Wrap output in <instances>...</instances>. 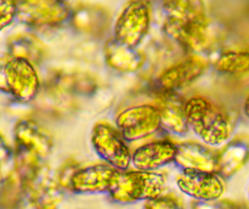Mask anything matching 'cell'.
Here are the masks:
<instances>
[{
	"instance_id": "cell-3",
	"label": "cell",
	"mask_w": 249,
	"mask_h": 209,
	"mask_svg": "<svg viewBox=\"0 0 249 209\" xmlns=\"http://www.w3.org/2000/svg\"><path fill=\"white\" fill-rule=\"evenodd\" d=\"M165 176L157 172L124 170L119 172L109 190V196L118 203L151 201L162 196Z\"/></svg>"
},
{
	"instance_id": "cell-20",
	"label": "cell",
	"mask_w": 249,
	"mask_h": 209,
	"mask_svg": "<svg viewBox=\"0 0 249 209\" xmlns=\"http://www.w3.org/2000/svg\"><path fill=\"white\" fill-rule=\"evenodd\" d=\"M214 68L221 74L241 75L249 73L248 51H228L216 58Z\"/></svg>"
},
{
	"instance_id": "cell-7",
	"label": "cell",
	"mask_w": 249,
	"mask_h": 209,
	"mask_svg": "<svg viewBox=\"0 0 249 209\" xmlns=\"http://www.w3.org/2000/svg\"><path fill=\"white\" fill-rule=\"evenodd\" d=\"M116 128L125 141H136L153 135L160 128V118L153 104L129 107L117 116Z\"/></svg>"
},
{
	"instance_id": "cell-23",
	"label": "cell",
	"mask_w": 249,
	"mask_h": 209,
	"mask_svg": "<svg viewBox=\"0 0 249 209\" xmlns=\"http://www.w3.org/2000/svg\"><path fill=\"white\" fill-rule=\"evenodd\" d=\"M195 209H240L237 204L229 201H213V202H199L195 206Z\"/></svg>"
},
{
	"instance_id": "cell-24",
	"label": "cell",
	"mask_w": 249,
	"mask_h": 209,
	"mask_svg": "<svg viewBox=\"0 0 249 209\" xmlns=\"http://www.w3.org/2000/svg\"><path fill=\"white\" fill-rule=\"evenodd\" d=\"M10 155H11L10 147L7 146V143L5 142L4 138L0 135V165L4 164V163L9 159Z\"/></svg>"
},
{
	"instance_id": "cell-26",
	"label": "cell",
	"mask_w": 249,
	"mask_h": 209,
	"mask_svg": "<svg viewBox=\"0 0 249 209\" xmlns=\"http://www.w3.org/2000/svg\"><path fill=\"white\" fill-rule=\"evenodd\" d=\"M243 112H245L246 116L249 118V96L246 99L245 104H243Z\"/></svg>"
},
{
	"instance_id": "cell-8",
	"label": "cell",
	"mask_w": 249,
	"mask_h": 209,
	"mask_svg": "<svg viewBox=\"0 0 249 209\" xmlns=\"http://www.w3.org/2000/svg\"><path fill=\"white\" fill-rule=\"evenodd\" d=\"M5 77L9 95L19 102H31L40 87L38 73L31 62L22 58H7Z\"/></svg>"
},
{
	"instance_id": "cell-11",
	"label": "cell",
	"mask_w": 249,
	"mask_h": 209,
	"mask_svg": "<svg viewBox=\"0 0 249 209\" xmlns=\"http://www.w3.org/2000/svg\"><path fill=\"white\" fill-rule=\"evenodd\" d=\"M207 68L208 62L204 58L196 55L190 56L163 70L157 83L162 91L177 92V90L189 87L202 77Z\"/></svg>"
},
{
	"instance_id": "cell-15",
	"label": "cell",
	"mask_w": 249,
	"mask_h": 209,
	"mask_svg": "<svg viewBox=\"0 0 249 209\" xmlns=\"http://www.w3.org/2000/svg\"><path fill=\"white\" fill-rule=\"evenodd\" d=\"M153 106L160 113L162 128L177 135H184L189 131L185 117V102L177 92L162 91Z\"/></svg>"
},
{
	"instance_id": "cell-18",
	"label": "cell",
	"mask_w": 249,
	"mask_h": 209,
	"mask_svg": "<svg viewBox=\"0 0 249 209\" xmlns=\"http://www.w3.org/2000/svg\"><path fill=\"white\" fill-rule=\"evenodd\" d=\"M9 58H22L32 65H38L45 58V45L36 36L28 34H19L12 36L7 43Z\"/></svg>"
},
{
	"instance_id": "cell-5",
	"label": "cell",
	"mask_w": 249,
	"mask_h": 209,
	"mask_svg": "<svg viewBox=\"0 0 249 209\" xmlns=\"http://www.w3.org/2000/svg\"><path fill=\"white\" fill-rule=\"evenodd\" d=\"M151 24V9L147 1H130L122 11L114 26V39L136 49L145 39Z\"/></svg>"
},
{
	"instance_id": "cell-21",
	"label": "cell",
	"mask_w": 249,
	"mask_h": 209,
	"mask_svg": "<svg viewBox=\"0 0 249 209\" xmlns=\"http://www.w3.org/2000/svg\"><path fill=\"white\" fill-rule=\"evenodd\" d=\"M17 17L16 1H0V32L10 26Z\"/></svg>"
},
{
	"instance_id": "cell-19",
	"label": "cell",
	"mask_w": 249,
	"mask_h": 209,
	"mask_svg": "<svg viewBox=\"0 0 249 209\" xmlns=\"http://www.w3.org/2000/svg\"><path fill=\"white\" fill-rule=\"evenodd\" d=\"M40 172L29 182L31 201L36 209H57L61 201L58 185L50 177L40 176Z\"/></svg>"
},
{
	"instance_id": "cell-2",
	"label": "cell",
	"mask_w": 249,
	"mask_h": 209,
	"mask_svg": "<svg viewBox=\"0 0 249 209\" xmlns=\"http://www.w3.org/2000/svg\"><path fill=\"white\" fill-rule=\"evenodd\" d=\"M185 117L189 129L207 146L224 145L232 131L228 114L202 96L191 97L185 102Z\"/></svg>"
},
{
	"instance_id": "cell-25",
	"label": "cell",
	"mask_w": 249,
	"mask_h": 209,
	"mask_svg": "<svg viewBox=\"0 0 249 209\" xmlns=\"http://www.w3.org/2000/svg\"><path fill=\"white\" fill-rule=\"evenodd\" d=\"M0 92L9 95L6 87V77H5V62H0Z\"/></svg>"
},
{
	"instance_id": "cell-10",
	"label": "cell",
	"mask_w": 249,
	"mask_h": 209,
	"mask_svg": "<svg viewBox=\"0 0 249 209\" xmlns=\"http://www.w3.org/2000/svg\"><path fill=\"white\" fill-rule=\"evenodd\" d=\"M119 170L108 164H91L78 168L71 176L68 189L75 193H105L109 192Z\"/></svg>"
},
{
	"instance_id": "cell-12",
	"label": "cell",
	"mask_w": 249,
	"mask_h": 209,
	"mask_svg": "<svg viewBox=\"0 0 249 209\" xmlns=\"http://www.w3.org/2000/svg\"><path fill=\"white\" fill-rule=\"evenodd\" d=\"M17 150L28 152L38 159L46 158L53 148L51 134L31 119H22L14 129Z\"/></svg>"
},
{
	"instance_id": "cell-1",
	"label": "cell",
	"mask_w": 249,
	"mask_h": 209,
	"mask_svg": "<svg viewBox=\"0 0 249 209\" xmlns=\"http://www.w3.org/2000/svg\"><path fill=\"white\" fill-rule=\"evenodd\" d=\"M167 18L163 29L180 46L192 53L207 50L215 41V28L199 1H169L164 4Z\"/></svg>"
},
{
	"instance_id": "cell-17",
	"label": "cell",
	"mask_w": 249,
	"mask_h": 209,
	"mask_svg": "<svg viewBox=\"0 0 249 209\" xmlns=\"http://www.w3.org/2000/svg\"><path fill=\"white\" fill-rule=\"evenodd\" d=\"M105 60L107 65L119 72H135L142 67L145 58L136 49L129 48L112 38L105 45Z\"/></svg>"
},
{
	"instance_id": "cell-6",
	"label": "cell",
	"mask_w": 249,
	"mask_h": 209,
	"mask_svg": "<svg viewBox=\"0 0 249 209\" xmlns=\"http://www.w3.org/2000/svg\"><path fill=\"white\" fill-rule=\"evenodd\" d=\"M71 16L67 2L56 0L17 2V17L22 23L33 28H55Z\"/></svg>"
},
{
	"instance_id": "cell-16",
	"label": "cell",
	"mask_w": 249,
	"mask_h": 209,
	"mask_svg": "<svg viewBox=\"0 0 249 209\" xmlns=\"http://www.w3.org/2000/svg\"><path fill=\"white\" fill-rule=\"evenodd\" d=\"M249 160V138L233 139L218 153V174L225 179L235 175Z\"/></svg>"
},
{
	"instance_id": "cell-9",
	"label": "cell",
	"mask_w": 249,
	"mask_h": 209,
	"mask_svg": "<svg viewBox=\"0 0 249 209\" xmlns=\"http://www.w3.org/2000/svg\"><path fill=\"white\" fill-rule=\"evenodd\" d=\"M177 185L180 191L199 202L218 201L225 191V179L218 173L182 170Z\"/></svg>"
},
{
	"instance_id": "cell-22",
	"label": "cell",
	"mask_w": 249,
	"mask_h": 209,
	"mask_svg": "<svg viewBox=\"0 0 249 209\" xmlns=\"http://www.w3.org/2000/svg\"><path fill=\"white\" fill-rule=\"evenodd\" d=\"M145 209H184V207L174 197L162 194L157 198L146 202Z\"/></svg>"
},
{
	"instance_id": "cell-4",
	"label": "cell",
	"mask_w": 249,
	"mask_h": 209,
	"mask_svg": "<svg viewBox=\"0 0 249 209\" xmlns=\"http://www.w3.org/2000/svg\"><path fill=\"white\" fill-rule=\"evenodd\" d=\"M91 145L106 164L119 172L128 170L131 162V152L117 128L108 123L95 124L91 133Z\"/></svg>"
},
{
	"instance_id": "cell-14",
	"label": "cell",
	"mask_w": 249,
	"mask_h": 209,
	"mask_svg": "<svg viewBox=\"0 0 249 209\" xmlns=\"http://www.w3.org/2000/svg\"><path fill=\"white\" fill-rule=\"evenodd\" d=\"M177 143L169 140H157L139 146L131 153L130 164L135 170L156 172L160 168L174 162Z\"/></svg>"
},
{
	"instance_id": "cell-13",
	"label": "cell",
	"mask_w": 249,
	"mask_h": 209,
	"mask_svg": "<svg viewBox=\"0 0 249 209\" xmlns=\"http://www.w3.org/2000/svg\"><path fill=\"white\" fill-rule=\"evenodd\" d=\"M174 162L182 170L218 173V152L198 142L178 143Z\"/></svg>"
},
{
	"instance_id": "cell-27",
	"label": "cell",
	"mask_w": 249,
	"mask_h": 209,
	"mask_svg": "<svg viewBox=\"0 0 249 209\" xmlns=\"http://www.w3.org/2000/svg\"><path fill=\"white\" fill-rule=\"evenodd\" d=\"M248 193H249V190H248Z\"/></svg>"
}]
</instances>
